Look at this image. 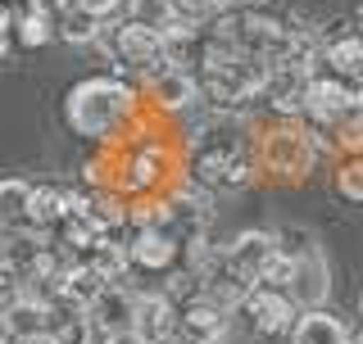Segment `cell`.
<instances>
[{
    "instance_id": "ac0fdd59",
    "label": "cell",
    "mask_w": 363,
    "mask_h": 344,
    "mask_svg": "<svg viewBox=\"0 0 363 344\" xmlns=\"http://www.w3.org/2000/svg\"><path fill=\"white\" fill-rule=\"evenodd\" d=\"M318 64H327V73L340 77V82H363V41L354 32H340V37L323 41Z\"/></svg>"
},
{
    "instance_id": "7c38bea8",
    "label": "cell",
    "mask_w": 363,
    "mask_h": 344,
    "mask_svg": "<svg viewBox=\"0 0 363 344\" xmlns=\"http://www.w3.org/2000/svg\"><path fill=\"white\" fill-rule=\"evenodd\" d=\"M327 290H332V272H327V258L309 249V254L291 258V281H286V294L295 308H323Z\"/></svg>"
},
{
    "instance_id": "4dcf8cb0",
    "label": "cell",
    "mask_w": 363,
    "mask_h": 344,
    "mask_svg": "<svg viewBox=\"0 0 363 344\" xmlns=\"http://www.w3.org/2000/svg\"><path fill=\"white\" fill-rule=\"evenodd\" d=\"M100 344H145L136 331H113V336H100Z\"/></svg>"
},
{
    "instance_id": "8fae6325",
    "label": "cell",
    "mask_w": 363,
    "mask_h": 344,
    "mask_svg": "<svg viewBox=\"0 0 363 344\" xmlns=\"http://www.w3.org/2000/svg\"><path fill=\"white\" fill-rule=\"evenodd\" d=\"M82 313H86V322H91L96 336L132 331L136 326V290H128V285H118V281H105V290H100Z\"/></svg>"
},
{
    "instance_id": "d590c367",
    "label": "cell",
    "mask_w": 363,
    "mask_h": 344,
    "mask_svg": "<svg viewBox=\"0 0 363 344\" xmlns=\"http://www.w3.org/2000/svg\"><path fill=\"white\" fill-rule=\"evenodd\" d=\"M350 344H363V331H359V336H350Z\"/></svg>"
},
{
    "instance_id": "9a60e30c",
    "label": "cell",
    "mask_w": 363,
    "mask_h": 344,
    "mask_svg": "<svg viewBox=\"0 0 363 344\" xmlns=\"http://www.w3.org/2000/svg\"><path fill=\"white\" fill-rule=\"evenodd\" d=\"M145 86H150V100L159 109H168V113H182V109H191L200 100V82H196V73H186V68H159V73L145 77Z\"/></svg>"
},
{
    "instance_id": "5bb4252c",
    "label": "cell",
    "mask_w": 363,
    "mask_h": 344,
    "mask_svg": "<svg viewBox=\"0 0 363 344\" xmlns=\"http://www.w3.org/2000/svg\"><path fill=\"white\" fill-rule=\"evenodd\" d=\"M136 336L145 344H177V299H168L164 290L136 294Z\"/></svg>"
},
{
    "instance_id": "603a6c76",
    "label": "cell",
    "mask_w": 363,
    "mask_h": 344,
    "mask_svg": "<svg viewBox=\"0 0 363 344\" xmlns=\"http://www.w3.org/2000/svg\"><path fill=\"white\" fill-rule=\"evenodd\" d=\"M9 32H14L28 50H32V45H45L55 37V9L45 5V0H32L23 14H14V28H9Z\"/></svg>"
},
{
    "instance_id": "3957f363",
    "label": "cell",
    "mask_w": 363,
    "mask_h": 344,
    "mask_svg": "<svg viewBox=\"0 0 363 344\" xmlns=\"http://www.w3.org/2000/svg\"><path fill=\"white\" fill-rule=\"evenodd\" d=\"M200 73V96H209L213 105H241L250 96H264V82H268V64L250 59V55H236L218 41H200V55H196Z\"/></svg>"
},
{
    "instance_id": "6da1fadb",
    "label": "cell",
    "mask_w": 363,
    "mask_h": 344,
    "mask_svg": "<svg viewBox=\"0 0 363 344\" xmlns=\"http://www.w3.org/2000/svg\"><path fill=\"white\" fill-rule=\"evenodd\" d=\"M245 118L218 113L200 122L191 141V177L209 190H241L255 181V145L245 141Z\"/></svg>"
},
{
    "instance_id": "d6a6232c",
    "label": "cell",
    "mask_w": 363,
    "mask_h": 344,
    "mask_svg": "<svg viewBox=\"0 0 363 344\" xmlns=\"http://www.w3.org/2000/svg\"><path fill=\"white\" fill-rule=\"evenodd\" d=\"M350 32H354V37H359V41H363V5H359V9H354V28H350Z\"/></svg>"
},
{
    "instance_id": "30bf717a",
    "label": "cell",
    "mask_w": 363,
    "mask_h": 344,
    "mask_svg": "<svg viewBox=\"0 0 363 344\" xmlns=\"http://www.w3.org/2000/svg\"><path fill=\"white\" fill-rule=\"evenodd\" d=\"M350 96H354V82H340V77H332V73H313L309 86H304L300 118L336 127V122H345V113H350Z\"/></svg>"
},
{
    "instance_id": "8d00e7d4",
    "label": "cell",
    "mask_w": 363,
    "mask_h": 344,
    "mask_svg": "<svg viewBox=\"0 0 363 344\" xmlns=\"http://www.w3.org/2000/svg\"><path fill=\"white\" fill-rule=\"evenodd\" d=\"M0 344H9V336H5V326H0Z\"/></svg>"
},
{
    "instance_id": "83f0119b",
    "label": "cell",
    "mask_w": 363,
    "mask_h": 344,
    "mask_svg": "<svg viewBox=\"0 0 363 344\" xmlns=\"http://www.w3.org/2000/svg\"><path fill=\"white\" fill-rule=\"evenodd\" d=\"M168 5H173L182 18L200 23V18H209V14H223V9H227V0H168Z\"/></svg>"
},
{
    "instance_id": "ffe728a7",
    "label": "cell",
    "mask_w": 363,
    "mask_h": 344,
    "mask_svg": "<svg viewBox=\"0 0 363 344\" xmlns=\"http://www.w3.org/2000/svg\"><path fill=\"white\" fill-rule=\"evenodd\" d=\"M28 200L32 186L18 177L0 181V231H32V217H28Z\"/></svg>"
},
{
    "instance_id": "484cf974",
    "label": "cell",
    "mask_w": 363,
    "mask_h": 344,
    "mask_svg": "<svg viewBox=\"0 0 363 344\" xmlns=\"http://www.w3.org/2000/svg\"><path fill=\"white\" fill-rule=\"evenodd\" d=\"M82 213L100 227V231H113V227L128 222V209H123V200H113V195H86V209Z\"/></svg>"
},
{
    "instance_id": "cb8c5ba5",
    "label": "cell",
    "mask_w": 363,
    "mask_h": 344,
    "mask_svg": "<svg viewBox=\"0 0 363 344\" xmlns=\"http://www.w3.org/2000/svg\"><path fill=\"white\" fill-rule=\"evenodd\" d=\"M55 336V344H96V331H91L86 313L73 304H55L50 308V326H45Z\"/></svg>"
},
{
    "instance_id": "74e56055",
    "label": "cell",
    "mask_w": 363,
    "mask_h": 344,
    "mask_svg": "<svg viewBox=\"0 0 363 344\" xmlns=\"http://www.w3.org/2000/svg\"><path fill=\"white\" fill-rule=\"evenodd\" d=\"M359 317H363V290H359Z\"/></svg>"
},
{
    "instance_id": "d4e9b609",
    "label": "cell",
    "mask_w": 363,
    "mask_h": 344,
    "mask_svg": "<svg viewBox=\"0 0 363 344\" xmlns=\"http://www.w3.org/2000/svg\"><path fill=\"white\" fill-rule=\"evenodd\" d=\"M86 263L100 272L105 281H123L128 277V249H123V240H113L109 231L96 236V245L86 249Z\"/></svg>"
},
{
    "instance_id": "e0dca14e",
    "label": "cell",
    "mask_w": 363,
    "mask_h": 344,
    "mask_svg": "<svg viewBox=\"0 0 363 344\" xmlns=\"http://www.w3.org/2000/svg\"><path fill=\"white\" fill-rule=\"evenodd\" d=\"M291 344H350V331L327 308H304L291 326Z\"/></svg>"
},
{
    "instance_id": "1f68e13d",
    "label": "cell",
    "mask_w": 363,
    "mask_h": 344,
    "mask_svg": "<svg viewBox=\"0 0 363 344\" xmlns=\"http://www.w3.org/2000/svg\"><path fill=\"white\" fill-rule=\"evenodd\" d=\"M9 344H55V336H50V331H37V336H18Z\"/></svg>"
},
{
    "instance_id": "4fadbf2b",
    "label": "cell",
    "mask_w": 363,
    "mask_h": 344,
    "mask_svg": "<svg viewBox=\"0 0 363 344\" xmlns=\"http://www.w3.org/2000/svg\"><path fill=\"white\" fill-rule=\"evenodd\" d=\"M227 308H218L213 299H182L177 304V340L182 344H200V340H223L227 336Z\"/></svg>"
},
{
    "instance_id": "8992f818",
    "label": "cell",
    "mask_w": 363,
    "mask_h": 344,
    "mask_svg": "<svg viewBox=\"0 0 363 344\" xmlns=\"http://www.w3.org/2000/svg\"><path fill=\"white\" fill-rule=\"evenodd\" d=\"M313 159H318V141L304 127H295V122H277V127H268L259 136V164L268 172H277V177L300 181L313 168Z\"/></svg>"
},
{
    "instance_id": "ba28073f",
    "label": "cell",
    "mask_w": 363,
    "mask_h": 344,
    "mask_svg": "<svg viewBox=\"0 0 363 344\" xmlns=\"http://www.w3.org/2000/svg\"><path fill=\"white\" fill-rule=\"evenodd\" d=\"M277 249V240H272V231H241L232 240V245L218 254V268L232 277L241 290H250V285H259V272H264L268 254Z\"/></svg>"
},
{
    "instance_id": "277c9868",
    "label": "cell",
    "mask_w": 363,
    "mask_h": 344,
    "mask_svg": "<svg viewBox=\"0 0 363 344\" xmlns=\"http://www.w3.org/2000/svg\"><path fill=\"white\" fill-rule=\"evenodd\" d=\"M209 37L218 45H227V50H236V55H250V59H259V64H272L281 50H286L291 23L268 14V9H223Z\"/></svg>"
},
{
    "instance_id": "44dd1931",
    "label": "cell",
    "mask_w": 363,
    "mask_h": 344,
    "mask_svg": "<svg viewBox=\"0 0 363 344\" xmlns=\"http://www.w3.org/2000/svg\"><path fill=\"white\" fill-rule=\"evenodd\" d=\"M28 217H32L37 231H55V227L68 217V190L64 186H32Z\"/></svg>"
},
{
    "instance_id": "f546056e",
    "label": "cell",
    "mask_w": 363,
    "mask_h": 344,
    "mask_svg": "<svg viewBox=\"0 0 363 344\" xmlns=\"http://www.w3.org/2000/svg\"><path fill=\"white\" fill-rule=\"evenodd\" d=\"M73 9H82L91 18H113L123 9V0H73Z\"/></svg>"
},
{
    "instance_id": "f35d334b",
    "label": "cell",
    "mask_w": 363,
    "mask_h": 344,
    "mask_svg": "<svg viewBox=\"0 0 363 344\" xmlns=\"http://www.w3.org/2000/svg\"><path fill=\"white\" fill-rule=\"evenodd\" d=\"M200 344H223V340H200Z\"/></svg>"
},
{
    "instance_id": "2e32d148",
    "label": "cell",
    "mask_w": 363,
    "mask_h": 344,
    "mask_svg": "<svg viewBox=\"0 0 363 344\" xmlns=\"http://www.w3.org/2000/svg\"><path fill=\"white\" fill-rule=\"evenodd\" d=\"M164 172H168V154L159 150V145H136V150L118 164V186L145 195V190H155L159 181H164Z\"/></svg>"
},
{
    "instance_id": "5b68a950",
    "label": "cell",
    "mask_w": 363,
    "mask_h": 344,
    "mask_svg": "<svg viewBox=\"0 0 363 344\" xmlns=\"http://www.w3.org/2000/svg\"><path fill=\"white\" fill-rule=\"evenodd\" d=\"M96 41L109 45L123 64L141 68L145 77L159 73V68H173V64H168V45H164V37H159V28H150L145 18H123V23H113V32H109V23H100Z\"/></svg>"
},
{
    "instance_id": "4316f807",
    "label": "cell",
    "mask_w": 363,
    "mask_h": 344,
    "mask_svg": "<svg viewBox=\"0 0 363 344\" xmlns=\"http://www.w3.org/2000/svg\"><path fill=\"white\" fill-rule=\"evenodd\" d=\"M336 190L345 195L350 204H363V154H350L336 172Z\"/></svg>"
},
{
    "instance_id": "836d02e7",
    "label": "cell",
    "mask_w": 363,
    "mask_h": 344,
    "mask_svg": "<svg viewBox=\"0 0 363 344\" xmlns=\"http://www.w3.org/2000/svg\"><path fill=\"white\" fill-rule=\"evenodd\" d=\"M5 50H9V37H5V32H0V59H5Z\"/></svg>"
},
{
    "instance_id": "7402d4cb",
    "label": "cell",
    "mask_w": 363,
    "mask_h": 344,
    "mask_svg": "<svg viewBox=\"0 0 363 344\" xmlns=\"http://www.w3.org/2000/svg\"><path fill=\"white\" fill-rule=\"evenodd\" d=\"M0 326H5V336H9V340H18V336H37V331L50 326V304H41V299H32V294H23V299L9 308L5 317H0Z\"/></svg>"
},
{
    "instance_id": "7a4b0ae2",
    "label": "cell",
    "mask_w": 363,
    "mask_h": 344,
    "mask_svg": "<svg viewBox=\"0 0 363 344\" xmlns=\"http://www.w3.org/2000/svg\"><path fill=\"white\" fill-rule=\"evenodd\" d=\"M136 113V91L118 77H86L68 91L64 118L86 141H113Z\"/></svg>"
},
{
    "instance_id": "9c48e42d",
    "label": "cell",
    "mask_w": 363,
    "mask_h": 344,
    "mask_svg": "<svg viewBox=\"0 0 363 344\" xmlns=\"http://www.w3.org/2000/svg\"><path fill=\"white\" fill-rule=\"evenodd\" d=\"M123 249H128V272H155V277H164V272H173L182 263V245L164 227L132 231V240H123Z\"/></svg>"
},
{
    "instance_id": "e575fe53",
    "label": "cell",
    "mask_w": 363,
    "mask_h": 344,
    "mask_svg": "<svg viewBox=\"0 0 363 344\" xmlns=\"http://www.w3.org/2000/svg\"><path fill=\"white\" fill-rule=\"evenodd\" d=\"M0 268H5V231H0Z\"/></svg>"
},
{
    "instance_id": "52a82bcc",
    "label": "cell",
    "mask_w": 363,
    "mask_h": 344,
    "mask_svg": "<svg viewBox=\"0 0 363 344\" xmlns=\"http://www.w3.org/2000/svg\"><path fill=\"white\" fill-rule=\"evenodd\" d=\"M236 308L245 313L250 331H259V336H286L295 326V317H300V308L291 304V294L272 290V285H250Z\"/></svg>"
},
{
    "instance_id": "f1b7e54d",
    "label": "cell",
    "mask_w": 363,
    "mask_h": 344,
    "mask_svg": "<svg viewBox=\"0 0 363 344\" xmlns=\"http://www.w3.org/2000/svg\"><path fill=\"white\" fill-rule=\"evenodd\" d=\"M23 294H28V290H23V277H18V272H9V268H0V317H5Z\"/></svg>"
},
{
    "instance_id": "d6986e66",
    "label": "cell",
    "mask_w": 363,
    "mask_h": 344,
    "mask_svg": "<svg viewBox=\"0 0 363 344\" xmlns=\"http://www.w3.org/2000/svg\"><path fill=\"white\" fill-rule=\"evenodd\" d=\"M100 290H105V277H100V272L91 268L86 258H73V263L64 268V277H60V304L86 308Z\"/></svg>"
}]
</instances>
